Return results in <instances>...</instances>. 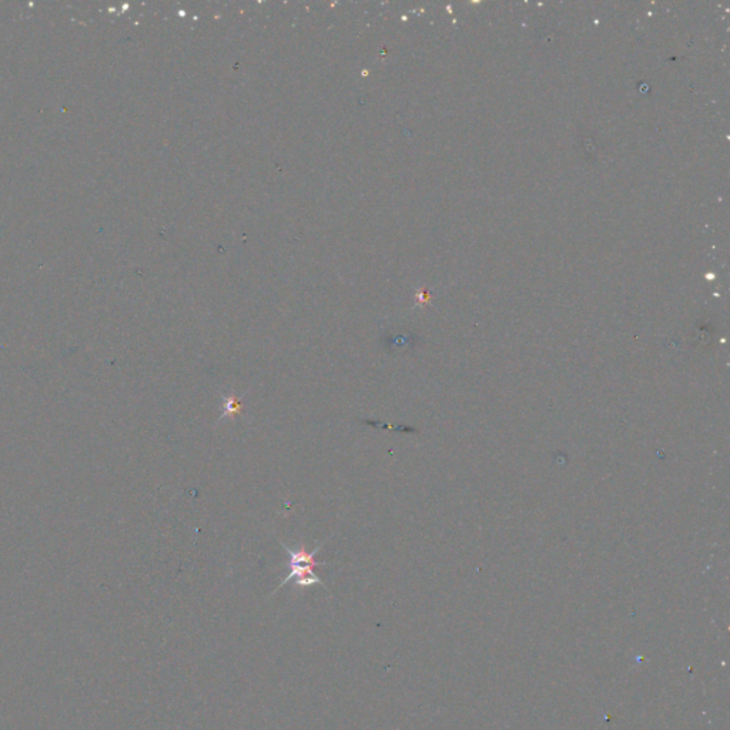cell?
Returning a JSON list of instances; mask_svg holds the SVG:
<instances>
[{"instance_id":"7a4b0ae2","label":"cell","mask_w":730,"mask_h":730,"mask_svg":"<svg viewBox=\"0 0 730 730\" xmlns=\"http://www.w3.org/2000/svg\"><path fill=\"white\" fill-rule=\"evenodd\" d=\"M240 411H241V401L234 395H226L223 398V411H222L220 418L222 420L230 418V416L240 414Z\"/></svg>"},{"instance_id":"6da1fadb","label":"cell","mask_w":730,"mask_h":730,"mask_svg":"<svg viewBox=\"0 0 730 730\" xmlns=\"http://www.w3.org/2000/svg\"><path fill=\"white\" fill-rule=\"evenodd\" d=\"M280 545L286 549L287 555H288V562L287 565H297V563H308L311 566H323L326 565V562H317L316 561V555L317 552L321 549L323 545L317 546L312 552H307L305 549V545H301L298 549H291L290 546H287L284 542L280 541Z\"/></svg>"}]
</instances>
